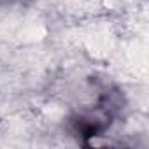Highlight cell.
Here are the masks:
<instances>
[{"mask_svg":"<svg viewBox=\"0 0 149 149\" xmlns=\"http://www.w3.org/2000/svg\"><path fill=\"white\" fill-rule=\"evenodd\" d=\"M121 109H123L121 91L114 88H104L93 105H88L70 114L68 128L79 142L88 146L93 139L102 137L111 130Z\"/></svg>","mask_w":149,"mask_h":149,"instance_id":"cell-1","label":"cell"},{"mask_svg":"<svg viewBox=\"0 0 149 149\" xmlns=\"http://www.w3.org/2000/svg\"><path fill=\"white\" fill-rule=\"evenodd\" d=\"M25 0H0V7H6V6H14V4H21Z\"/></svg>","mask_w":149,"mask_h":149,"instance_id":"cell-2","label":"cell"}]
</instances>
